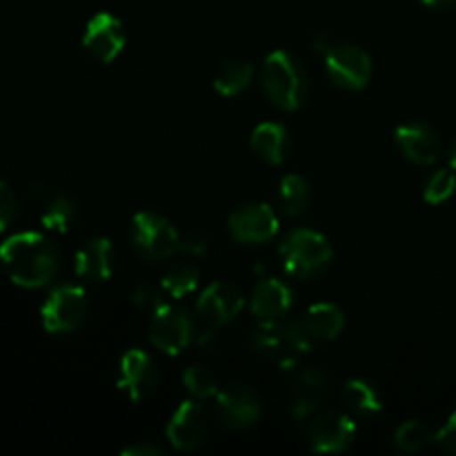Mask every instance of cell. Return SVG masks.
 <instances>
[{
	"mask_svg": "<svg viewBox=\"0 0 456 456\" xmlns=\"http://www.w3.org/2000/svg\"><path fill=\"white\" fill-rule=\"evenodd\" d=\"M16 218H18L16 191H13L7 183L0 181V232H4L9 225H13Z\"/></svg>",
	"mask_w": 456,
	"mask_h": 456,
	"instance_id": "obj_30",
	"label": "cell"
},
{
	"mask_svg": "<svg viewBox=\"0 0 456 456\" xmlns=\"http://www.w3.org/2000/svg\"><path fill=\"white\" fill-rule=\"evenodd\" d=\"M450 167H452L456 172V138H454L452 147H450Z\"/></svg>",
	"mask_w": 456,
	"mask_h": 456,
	"instance_id": "obj_36",
	"label": "cell"
},
{
	"mask_svg": "<svg viewBox=\"0 0 456 456\" xmlns=\"http://www.w3.org/2000/svg\"><path fill=\"white\" fill-rule=\"evenodd\" d=\"M38 205L43 227L49 232H56V234L69 232L71 225L76 223V216H78L76 200L65 191H47Z\"/></svg>",
	"mask_w": 456,
	"mask_h": 456,
	"instance_id": "obj_22",
	"label": "cell"
},
{
	"mask_svg": "<svg viewBox=\"0 0 456 456\" xmlns=\"http://www.w3.org/2000/svg\"><path fill=\"white\" fill-rule=\"evenodd\" d=\"M160 372L156 361L142 350L125 352L118 365V387L127 395L129 401L138 403L159 390Z\"/></svg>",
	"mask_w": 456,
	"mask_h": 456,
	"instance_id": "obj_11",
	"label": "cell"
},
{
	"mask_svg": "<svg viewBox=\"0 0 456 456\" xmlns=\"http://www.w3.org/2000/svg\"><path fill=\"white\" fill-rule=\"evenodd\" d=\"M435 436L436 432H432L426 423L412 419V421H405L396 428L395 445L401 450V452L414 454L426 450L430 444H435Z\"/></svg>",
	"mask_w": 456,
	"mask_h": 456,
	"instance_id": "obj_26",
	"label": "cell"
},
{
	"mask_svg": "<svg viewBox=\"0 0 456 456\" xmlns=\"http://www.w3.org/2000/svg\"><path fill=\"white\" fill-rule=\"evenodd\" d=\"M196 321L185 307L163 305L151 314L150 341L163 354L176 356L194 343Z\"/></svg>",
	"mask_w": 456,
	"mask_h": 456,
	"instance_id": "obj_7",
	"label": "cell"
},
{
	"mask_svg": "<svg viewBox=\"0 0 456 456\" xmlns=\"http://www.w3.org/2000/svg\"><path fill=\"white\" fill-rule=\"evenodd\" d=\"M294 305V292L285 281L263 276L249 298V310L258 321L285 319Z\"/></svg>",
	"mask_w": 456,
	"mask_h": 456,
	"instance_id": "obj_18",
	"label": "cell"
},
{
	"mask_svg": "<svg viewBox=\"0 0 456 456\" xmlns=\"http://www.w3.org/2000/svg\"><path fill=\"white\" fill-rule=\"evenodd\" d=\"M454 190H456L454 169H448V167L435 169V172L426 178V183H423V199H426L430 205H439V203H445V200L454 194Z\"/></svg>",
	"mask_w": 456,
	"mask_h": 456,
	"instance_id": "obj_28",
	"label": "cell"
},
{
	"mask_svg": "<svg viewBox=\"0 0 456 456\" xmlns=\"http://www.w3.org/2000/svg\"><path fill=\"white\" fill-rule=\"evenodd\" d=\"M301 323L316 343L334 341L346 330V314L332 303H314L303 312Z\"/></svg>",
	"mask_w": 456,
	"mask_h": 456,
	"instance_id": "obj_21",
	"label": "cell"
},
{
	"mask_svg": "<svg viewBox=\"0 0 456 456\" xmlns=\"http://www.w3.org/2000/svg\"><path fill=\"white\" fill-rule=\"evenodd\" d=\"M249 343L258 356L283 370L297 368L301 356L314 350L316 346L301 319L289 321L288 316L274 321H258L249 332Z\"/></svg>",
	"mask_w": 456,
	"mask_h": 456,
	"instance_id": "obj_2",
	"label": "cell"
},
{
	"mask_svg": "<svg viewBox=\"0 0 456 456\" xmlns=\"http://www.w3.org/2000/svg\"><path fill=\"white\" fill-rule=\"evenodd\" d=\"M435 444L439 445L445 454H456V410L450 414L448 423L436 432Z\"/></svg>",
	"mask_w": 456,
	"mask_h": 456,
	"instance_id": "obj_32",
	"label": "cell"
},
{
	"mask_svg": "<svg viewBox=\"0 0 456 456\" xmlns=\"http://www.w3.org/2000/svg\"><path fill=\"white\" fill-rule=\"evenodd\" d=\"M183 386L190 392L194 399H209V396H216L218 392V381L214 377V372L205 365H191L183 374Z\"/></svg>",
	"mask_w": 456,
	"mask_h": 456,
	"instance_id": "obj_29",
	"label": "cell"
},
{
	"mask_svg": "<svg viewBox=\"0 0 456 456\" xmlns=\"http://www.w3.org/2000/svg\"><path fill=\"white\" fill-rule=\"evenodd\" d=\"M249 147L267 165H283L292 151V138L285 125L261 123L249 136Z\"/></svg>",
	"mask_w": 456,
	"mask_h": 456,
	"instance_id": "obj_20",
	"label": "cell"
},
{
	"mask_svg": "<svg viewBox=\"0 0 456 456\" xmlns=\"http://www.w3.org/2000/svg\"><path fill=\"white\" fill-rule=\"evenodd\" d=\"M127 34L125 25L110 12H101L89 18L83 34V47L102 65H110L123 53Z\"/></svg>",
	"mask_w": 456,
	"mask_h": 456,
	"instance_id": "obj_12",
	"label": "cell"
},
{
	"mask_svg": "<svg viewBox=\"0 0 456 456\" xmlns=\"http://www.w3.org/2000/svg\"><path fill=\"white\" fill-rule=\"evenodd\" d=\"M341 401L347 412L361 419H372L383 410L381 392L377 390L374 383L365 381V379H352V381H347L341 387Z\"/></svg>",
	"mask_w": 456,
	"mask_h": 456,
	"instance_id": "obj_23",
	"label": "cell"
},
{
	"mask_svg": "<svg viewBox=\"0 0 456 456\" xmlns=\"http://www.w3.org/2000/svg\"><path fill=\"white\" fill-rule=\"evenodd\" d=\"M209 421L205 414L203 405L196 401H183L176 410H174L172 419L167 423V439L181 452H191V450L200 448L208 439Z\"/></svg>",
	"mask_w": 456,
	"mask_h": 456,
	"instance_id": "obj_15",
	"label": "cell"
},
{
	"mask_svg": "<svg viewBox=\"0 0 456 456\" xmlns=\"http://www.w3.org/2000/svg\"><path fill=\"white\" fill-rule=\"evenodd\" d=\"M178 249L185 254H190V256L199 258V256H205V254H208L209 243L203 234H199V232H190V234L181 236V245H178Z\"/></svg>",
	"mask_w": 456,
	"mask_h": 456,
	"instance_id": "obj_33",
	"label": "cell"
},
{
	"mask_svg": "<svg viewBox=\"0 0 456 456\" xmlns=\"http://www.w3.org/2000/svg\"><path fill=\"white\" fill-rule=\"evenodd\" d=\"M129 243L134 252L145 261H165L178 252L181 234L160 214L138 212L129 223Z\"/></svg>",
	"mask_w": 456,
	"mask_h": 456,
	"instance_id": "obj_5",
	"label": "cell"
},
{
	"mask_svg": "<svg viewBox=\"0 0 456 456\" xmlns=\"http://www.w3.org/2000/svg\"><path fill=\"white\" fill-rule=\"evenodd\" d=\"M245 297L234 283L227 281H216L209 288L203 289L196 303V314L205 321L208 325L221 328V325L230 323L236 316L243 312Z\"/></svg>",
	"mask_w": 456,
	"mask_h": 456,
	"instance_id": "obj_16",
	"label": "cell"
},
{
	"mask_svg": "<svg viewBox=\"0 0 456 456\" xmlns=\"http://www.w3.org/2000/svg\"><path fill=\"white\" fill-rule=\"evenodd\" d=\"M261 396L252 387L234 383L216 392V417L230 430H245L254 426L261 419Z\"/></svg>",
	"mask_w": 456,
	"mask_h": 456,
	"instance_id": "obj_14",
	"label": "cell"
},
{
	"mask_svg": "<svg viewBox=\"0 0 456 456\" xmlns=\"http://www.w3.org/2000/svg\"><path fill=\"white\" fill-rule=\"evenodd\" d=\"M227 230L236 243H270L279 234V216L265 203H248L236 208L227 218Z\"/></svg>",
	"mask_w": 456,
	"mask_h": 456,
	"instance_id": "obj_9",
	"label": "cell"
},
{
	"mask_svg": "<svg viewBox=\"0 0 456 456\" xmlns=\"http://www.w3.org/2000/svg\"><path fill=\"white\" fill-rule=\"evenodd\" d=\"M199 279H200V272L199 267L190 265V263H178L176 267L167 272L160 281V288L167 297L172 298H183L187 294L196 292L199 288Z\"/></svg>",
	"mask_w": 456,
	"mask_h": 456,
	"instance_id": "obj_27",
	"label": "cell"
},
{
	"mask_svg": "<svg viewBox=\"0 0 456 456\" xmlns=\"http://www.w3.org/2000/svg\"><path fill=\"white\" fill-rule=\"evenodd\" d=\"M74 270L80 279L92 281V283H101V281L110 279L111 272H114L111 240L102 239V236L85 240L74 256Z\"/></svg>",
	"mask_w": 456,
	"mask_h": 456,
	"instance_id": "obj_19",
	"label": "cell"
},
{
	"mask_svg": "<svg viewBox=\"0 0 456 456\" xmlns=\"http://www.w3.org/2000/svg\"><path fill=\"white\" fill-rule=\"evenodd\" d=\"M279 258L283 270L294 279H314L328 270L332 261V245L319 232L298 227L281 240Z\"/></svg>",
	"mask_w": 456,
	"mask_h": 456,
	"instance_id": "obj_4",
	"label": "cell"
},
{
	"mask_svg": "<svg viewBox=\"0 0 456 456\" xmlns=\"http://www.w3.org/2000/svg\"><path fill=\"white\" fill-rule=\"evenodd\" d=\"M254 78V67L245 61H227L214 74V89L221 96H239L249 87Z\"/></svg>",
	"mask_w": 456,
	"mask_h": 456,
	"instance_id": "obj_25",
	"label": "cell"
},
{
	"mask_svg": "<svg viewBox=\"0 0 456 456\" xmlns=\"http://www.w3.org/2000/svg\"><path fill=\"white\" fill-rule=\"evenodd\" d=\"M325 69L337 87L359 92L372 78V56L359 45H332L325 52Z\"/></svg>",
	"mask_w": 456,
	"mask_h": 456,
	"instance_id": "obj_8",
	"label": "cell"
},
{
	"mask_svg": "<svg viewBox=\"0 0 456 456\" xmlns=\"http://www.w3.org/2000/svg\"><path fill=\"white\" fill-rule=\"evenodd\" d=\"M396 150L414 165H432L441 156V138L426 123H403L395 129Z\"/></svg>",
	"mask_w": 456,
	"mask_h": 456,
	"instance_id": "obj_17",
	"label": "cell"
},
{
	"mask_svg": "<svg viewBox=\"0 0 456 456\" xmlns=\"http://www.w3.org/2000/svg\"><path fill=\"white\" fill-rule=\"evenodd\" d=\"M132 301H134V305L141 307V310H150L151 314H154L156 310H160L163 305H167V303H165L163 292L156 288H151V285H141V288L134 289Z\"/></svg>",
	"mask_w": 456,
	"mask_h": 456,
	"instance_id": "obj_31",
	"label": "cell"
},
{
	"mask_svg": "<svg viewBox=\"0 0 456 456\" xmlns=\"http://www.w3.org/2000/svg\"><path fill=\"white\" fill-rule=\"evenodd\" d=\"M263 89L279 110L294 111L307 101L310 76L289 52H272L263 62Z\"/></svg>",
	"mask_w": 456,
	"mask_h": 456,
	"instance_id": "obj_3",
	"label": "cell"
},
{
	"mask_svg": "<svg viewBox=\"0 0 456 456\" xmlns=\"http://www.w3.org/2000/svg\"><path fill=\"white\" fill-rule=\"evenodd\" d=\"M330 392H332V383H330L328 374H325L323 370H298V372L294 374L292 383H289V412H292V417L297 419V421H305L307 417H312V414L328 401Z\"/></svg>",
	"mask_w": 456,
	"mask_h": 456,
	"instance_id": "obj_13",
	"label": "cell"
},
{
	"mask_svg": "<svg viewBox=\"0 0 456 456\" xmlns=\"http://www.w3.org/2000/svg\"><path fill=\"white\" fill-rule=\"evenodd\" d=\"M421 3L432 9H448V7H454L456 0H421Z\"/></svg>",
	"mask_w": 456,
	"mask_h": 456,
	"instance_id": "obj_35",
	"label": "cell"
},
{
	"mask_svg": "<svg viewBox=\"0 0 456 456\" xmlns=\"http://www.w3.org/2000/svg\"><path fill=\"white\" fill-rule=\"evenodd\" d=\"M123 454L127 456H159L163 454V450L159 448V445L154 444H134V445H127V448H123Z\"/></svg>",
	"mask_w": 456,
	"mask_h": 456,
	"instance_id": "obj_34",
	"label": "cell"
},
{
	"mask_svg": "<svg viewBox=\"0 0 456 456\" xmlns=\"http://www.w3.org/2000/svg\"><path fill=\"white\" fill-rule=\"evenodd\" d=\"M0 263L16 285L27 289L52 283L61 267L56 243L40 232H20L0 245Z\"/></svg>",
	"mask_w": 456,
	"mask_h": 456,
	"instance_id": "obj_1",
	"label": "cell"
},
{
	"mask_svg": "<svg viewBox=\"0 0 456 456\" xmlns=\"http://www.w3.org/2000/svg\"><path fill=\"white\" fill-rule=\"evenodd\" d=\"M87 294L78 285L62 283L53 288L45 298L43 307H40V319H43V328L52 334H69L87 316Z\"/></svg>",
	"mask_w": 456,
	"mask_h": 456,
	"instance_id": "obj_6",
	"label": "cell"
},
{
	"mask_svg": "<svg viewBox=\"0 0 456 456\" xmlns=\"http://www.w3.org/2000/svg\"><path fill=\"white\" fill-rule=\"evenodd\" d=\"M310 183L303 176H298V174H288V176L279 183V203L285 216L297 218L301 216V214H305L307 208H310Z\"/></svg>",
	"mask_w": 456,
	"mask_h": 456,
	"instance_id": "obj_24",
	"label": "cell"
},
{
	"mask_svg": "<svg viewBox=\"0 0 456 456\" xmlns=\"http://www.w3.org/2000/svg\"><path fill=\"white\" fill-rule=\"evenodd\" d=\"M356 435L352 414L325 410L312 417L307 426V444L314 452H346Z\"/></svg>",
	"mask_w": 456,
	"mask_h": 456,
	"instance_id": "obj_10",
	"label": "cell"
}]
</instances>
